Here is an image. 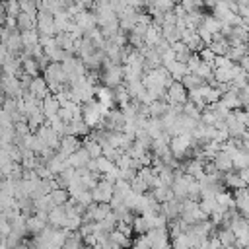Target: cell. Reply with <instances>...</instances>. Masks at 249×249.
<instances>
[{"label":"cell","instance_id":"cell-1","mask_svg":"<svg viewBox=\"0 0 249 249\" xmlns=\"http://www.w3.org/2000/svg\"><path fill=\"white\" fill-rule=\"evenodd\" d=\"M196 144H198V142H196L191 134H175V136L169 138V150H171V154H173L177 160H183L185 154H187V150H189L191 146H196Z\"/></svg>","mask_w":249,"mask_h":249},{"label":"cell","instance_id":"cell-2","mask_svg":"<svg viewBox=\"0 0 249 249\" xmlns=\"http://www.w3.org/2000/svg\"><path fill=\"white\" fill-rule=\"evenodd\" d=\"M35 31L39 35H47V37H53L56 33L54 31V19H53L51 12L37 10V14H35Z\"/></svg>","mask_w":249,"mask_h":249},{"label":"cell","instance_id":"cell-3","mask_svg":"<svg viewBox=\"0 0 249 249\" xmlns=\"http://www.w3.org/2000/svg\"><path fill=\"white\" fill-rule=\"evenodd\" d=\"M99 80H101V86H105V88H117V86H121L123 84V64H111L109 68H105L103 70V74H99Z\"/></svg>","mask_w":249,"mask_h":249},{"label":"cell","instance_id":"cell-4","mask_svg":"<svg viewBox=\"0 0 249 249\" xmlns=\"http://www.w3.org/2000/svg\"><path fill=\"white\" fill-rule=\"evenodd\" d=\"M187 101V89L181 82H171V86L165 89V103L169 105H183Z\"/></svg>","mask_w":249,"mask_h":249},{"label":"cell","instance_id":"cell-5","mask_svg":"<svg viewBox=\"0 0 249 249\" xmlns=\"http://www.w3.org/2000/svg\"><path fill=\"white\" fill-rule=\"evenodd\" d=\"M150 249H161L163 245L169 243V235H167V230L165 228H152L144 233Z\"/></svg>","mask_w":249,"mask_h":249},{"label":"cell","instance_id":"cell-6","mask_svg":"<svg viewBox=\"0 0 249 249\" xmlns=\"http://www.w3.org/2000/svg\"><path fill=\"white\" fill-rule=\"evenodd\" d=\"M35 136H37L45 146H49V148H53V150H56V148H58L60 134H56V132L47 124V121H45V124H41V126L35 130Z\"/></svg>","mask_w":249,"mask_h":249},{"label":"cell","instance_id":"cell-7","mask_svg":"<svg viewBox=\"0 0 249 249\" xmlns=\"http://www.w3.org/2000/svg\"><path fill=\"white\" fill-rule=\"evenodd\" d=\"M111 196H113V183L99 179V181L95 183V187L91 189V198H93V202H109Z\"/></svg>","mask_w":249,"mask_h":249},{"label":"cell","instance_id":"cell-8","mask_svg":"<svg viewBox=\"0 0 249 249\" xmlns=\"http://www.w3.org/2000/svg\"><path fill=\"white\" fill-rule=\"evenodd\" d=\"M78 148H80V140H78V136L64 134V136H60V142H58L56 154H60L62 158H68V156H70V154H74Z\"/></svg>","mask_w":249,"mask_h":249},{"label":"cell","instance_id":"cell-9","mask_svg":"<svg viewBox=\"0 0 249 249\" xmlns=\"http://www.w3.org/2000/svg\"><path fill=\"white\" fill-rule=\"evenodd\" d=\"M93 16H95V23L101 27L113 19H117V14L109 8V4H95L93 6Z\"/></svg>","mask_w":249,"mask_h":249},{"label":"cell","instance_id":"cell-10","mask_svg":"<svg viewBox=\"0 0 249 249\" xmlns=\"http://www.w3.org/2000/svg\"><path fill=\"white\" fill-rule=\"evenodd\" d=\"M72 18H74V23H78V25L82 27V31H89V29H95V27H97L95 16H93V12H89V10H80V12L74 14Z\"/></svg>","mask_w":249,"mask_h":249},{"label":"cell","instance_id":"cell-11","mask_svg":"<svg viewBox=\"0 0 249 249\" xmlns=\"http://www.w3.org/2000/svg\"><path fill=\"white\" fill-rule=\"evenodd\" d=\"M27 89H29L37 99H45L47 95H51L49 86H47L45 78H41V76H33V78H31V84H29Z\"/></svg>","mask_w":249,"mask_h":249},{"label":"cell","instance_id":"cell-12","mask_svg":"<svg viewBox=\"0 0 249 249\" xmlns=\"http://www.w3.org/2000/svg\"><path fill=\"white\" fill-rule=\"evenodd\" d=\"M233 202H235V210L245 218L247 210H249V196H247V187L235 189L233 191Z\"/></svg>","mask_w":249,"mask_h":249},{"label":"cell","instance_id":"cell-13","mask_svg":"<svg viewBox=\"0 0 249 249\" xmlns=\"http://www.w3.org/2000/svg\"><path fill=\"white\" fill-rule=\"evenodd\" d=\"M160 212H161L167 220H175V218H179V212H181V200L171 198V200L160 202Z\"/></svg>","mask_w":249,"mask_h":249},{"label":"cell","instance_id":"cell-14","mask_svg":"<svg viewBox=\"0 0 249 249\" xmlns=\"http://www.w3.org/2000/svg\"><path fill=\"white\" fill-rule=\"evenodd\" d=\"M93 97H97V101H99L103 107H107V109H111V107L115 105V99H113V89H111V88H105V86H95V88H93Z\"/></svg>","mask_w":249,"mask_h":249},{"label":"cell","instance_id":"cell-15","mask_svg":"<svg viewBox=\"0 0 249 249\" xmlns=\"http://www.w3.org/2000/svg\"><path fill=\"white\" fill-rule=\"evenodd\" d=\"M4 45H6L8 53H10L12 56H16V54L23 49V45H21V37H19V31H18V29H12V31L8 33V37H6Z\"/></svg>","mask_w":249,"mask_h":249},{"label":"cell","instance_id":"cell-16","mask_svg":"<svg viewBox=\"0 0 249 249\" xmlns=\"http://www.w3.org/2000/svg\"><path fill=\"white\" fill-rule=\"evenodd\" d=\"M64 220H66V212H64L62 206H53L47 212V224H51L53 228H62Z\"/></svg>","mask_w":249,"mask_h":249},{"label":"cell","instance_id":"cell-17","mask_svg":"<svg viewBox=\"0 0 249 249\" xmlns=\"http://www.w3.org/2000/svg\"><path fill=\"white\" fill-rule=\"evenodd\" d=\"M88 160H89V156H88V152H86L82 146H80L74 154H70V156L66 158L68 165H70V167H74V169H78V167H86Z\"/></svg>","mask_w":249,"mask_h":249},{"label":"cell","instance_id":"cell-18","mask_svg":"<svg viewBox=\"0 0 249 249\" xmlns=\"http://www.w3.org/2000/svg\"><path fill=\"white\" fill-rule=\"evenodd\" d=\"M58 107H60V103L54 99V95H47L45 99H41V111H43L45 119L54 117L58 113Z\"/></svg>","mask_w":249,"mask_h":249},{"label":"cell","instance_id":"cell-19","mask_svg":"<svg viewBox=\"0 0 249 249\" xmlns=\"http://www.w3.org/2000/svg\"><path fill=\"white\" fill-rule=\"evenodd\" d=\"M212 163L216 165V169L218 171H231L233 169V165H231V156H228L226 152H222V150H218L216 152V156L212 158Z\"/></svg>","mask_w":249,"mask_h":249},{"label":"cell","instance_id":"cell-20","mask_svg":"<svg viewBox=\"0 0 249 249\" xmlns=\"http://www.w3.org/2000/svg\"><path fill=\"white\" fill-rule=\"evenodd\" d=\"M165 66V70L169 72V76L175 80V82H179L189 70H187V64L185 62H177V60H171V62H167V64H163Z\"/></svg>","mask_w":249,"mask_h":249},{"label":"cell","instance_id":"cell-21","mask_svg":"<svg viewBox=\"0 0 249 249\" xmlns=\"http://www.w3.org/2000/svg\"><path fill=\"white\" fill-rule=\"evenodd\" d=\"M148 107V117L150 119H161L165 113H167V109H169V103H165V101H160V99H154L150 105H146Z\"/></svg>","mask_w":249,"mask_h":249},{"label":"cell","instance_id":"cell-22","mask_svg":"<svg viewBox=\"0 0 249 249\" xmlns=\"http://www.w3.org/2000/svg\"><path fill=\"white\" fill-rule=\"evenodd\" d=\"M160 41H161V27H158L154 23L148 25V29L144 33V47H154Z\"/></svg>","mask_w":249,"mask_h":249},{"label":"cell","instance_id":"cell-23","mask_svg":"<svg viewBox=\"0 0 249 249\" xmlns=\"http://www.w3.org/2000/svg\"><path fill=\"white\" fill-rule=\"evenodd\" d=\"M45 165L49 167V171H51L53 175H56V173H60L62 169L70 167V165H68V161H66V158H62V156H60V154H56V152H54V156H53Z\"/></svg>","mask_w":249,"mask_h":249},{"label":"cell","instance_id":"cell-24","mask_svg":"<svg viewBox=\"0 0 249 249\" xmlns=\"http://www.w3.org/2000/svg\"><path fill=\"white\" fill-rule=\"evenodd\" d=\"M45 226H47V222L41 220L37 214H29V216L25 218V231H27V233H33V235H35V233H39Z\"/></svg>","mask_w":249,"mask_h":249},{"label":"cell","instance_id":"cell-25","mask_svg":"<svg viewBox=\"0 0 249 249\" xmlns=\"http://www.w3.org/2000/svg\"><path fill=\"white\" fill-rule=\"evenodd\" d=\"M218 101L224 103L228 109H241V103H239V99H237V89H228V91H224Z\"/></svg>","mask_w":249,"mask_h":249},{"label":"cell","instance_id":"cell-26","mask_svg":"<svg viewBox=\"0 0 249 249\" xmlns=\"http://www.w3.org/2000/svg\"><path fill=\"white\" fill-rule=\"evenodd\" d=\"M68 134H72V136H88L89 134V126L82 119H74V121L68 123Z\"/></svg>","mask_w":249,"mask_h":249},{"label":"cell","instance_id":"cell-27","mask_svg":"<svg viewBox=\"0 0 249 249\" xmlns=\"http://www.w3.org/2000/svg\"><path fill=\"white\" fill-rule=\"evenodd\" d=\"M109 239H111V243H115V245L121 247V249H128L130 243H132V237L124 235V233L119 231V230H111V231H109Z\"/></svg>","mask_w":249,"mask_h":249},{"label":"cell","instance_id":"cell-28","mask_svg":"<svg viewBox=\"0 0 249 249\" xmlns=\"http://www.w3.org/2000/svg\"><path fill=\"white\" fill-rule=\"evenodd\" d=\"M179 82L183 84V88H185L187 91H189V89H196V88H200L202 84H206V82H204L202 78H198L195 72H187Z\"/></svg>","mask_w":249,"mask_h":249},{"label":"cell","instance_id":"cell-29","mask_svg":"<svg viewBox=\"0 0 249 249\" xmlns=\"http://www.w3.org/2000/svg\"><path fill=\"white\" fill-rule=\"evenodd\" d=\"M152 196L158 200V202H165V200H171L173 198V191L171 187H165V185H158L154 189H150Z\"/></svg>","mask_w":249,"mask_h":249},{"label":"cell","instance_id":"cell-30","mask_svg":"<svg viewBox=\"0 0 249 249\" xmlns=\"http://www.w3.org/2000/svg\"><path fill=\"white\" fill-rule=\"evenodd\" d=\"M206 47H208V49L218 56V54H226V53H228L230 43H228V39H224V37H216V39H212Z\"/></svg>","mask_w":249,"mask_h":249},{"label":"cell","instance_id":"cell-31","mask_svg":"<svg viewBox=\"0 0 249 249\" xmlns=\"http://www.w3.org/2000/svg\"><path fill=\"white\" fill-rule=\"evenodd\" d=\"M224 185L226 187H230V189H241V187H245L247 183L237 175V171H226V175H224Z\"/></svg>","mask_w":249,"mask_h":249},{"label":"cell","instance_id":"cell-32","mask_svg":"<svg viewBox=\"0 0 249 249\" xmlns=\"http://www.w3.org/2000/svg\"><path fill=\"white\" fill-rule=\"evenodd\" d=\"M130 226H132V233H138V235H142V233H146V231L150 230V226H148L144 214H134Z\"/></svg>","mask_w":249,"mask_h":249},{"label":"cell","instance_id":"cell-33","mask_svg":"<svg viewBox=\"0 0 249 249\" xmlns=\"http://www.w3.org/2000/svg\"><path fill=\"white\" fill-rule=\"evenodd\" d=\"M16 23H18V29H21V31L35 29V16H29V14L19 12V14L16 16Z\"/></svg>","mask_w":249,"mask_h":249},{"label":"cell","instance_id":"cell-34","mask_svg":"<svg viewBox=\"0 0 249 249\" xmlns=\"http://www.w3.org/2000/svg\"><path fill=\"white\" fill-rule=\"evenodd\" d=\"M49 198H51L53 206H60V204H64V202L70 198V195H68V191H66V189L56 187V189H53V191L49 193Z\"/></svg>","mask_w":249,"mask_h":249},{"label":"cell","instance_id":"cell-35","mask_svg":"<svg viewBox=\"0 0 249 249\" xmlns=\"http://www.w3.org/2000/svg\"><path fill=\"white\" fill-rule=\"evenodd\" d=\"M161 39H165L169 45L179 41V29L173 23H163L161 25Z\"/></svg>","mask_w":249,"mask_h":249},{"label":"cell","instance_id":"cell-36","mask_svg":"<svg viewBox=\"0 0 249 249\" xmlns=\"http://www.w3.org/2000/svg\"><path fill=\"white\" fill-rule=\"evenodd\" d=\"M45 115H43V111L39 109V111H35V113H31L27 119H25V123H27V126H29V132H35L41 124H45Z\"/></svg>","mask_w":249,"mask_h":249},{"label":"cell","instance_id":"cell-37","mask_svg":"<svg viewBox=\"0 0 249 249\" xmlns=\"http://www.w3.org/2000/svg\"><path fill=\"white\" fill-rule=\"evenodd\" d=\"M86 152H88V156L89 158H99L101 156V144L99 142H95L89 134L86 136V140H84V146H82Z\"/></svg>","mask_w":249,"mask_h":249},{"label":"cell","instance_id":"cell-38","mask_svg":"<svg viewBox=\"0 0 249 249\" xmlns=\"http://www.w3.org/2000/svg\"><path fill=\"white\" fill-rule=\"evenodd\" d=\"M53 208V202L49 198V195H41L37 198H33V210L35 212H49Z\"/></svg>","mask_w":249,"mask_h":249},{"label":"cell","instance_id":"cell-39","mask_svg":"<svg viewBox=\"0 0 249 249\" xmlns=\"http://www.w3.org/2000/svg\"><path fill=\"white\" fill-rule=\"evenodd\" d=\"M113 99H115V103H117L119 107L130 101V95H128V91H126V88H124L123 84L117 86V88H113Z\"/></svg>","mask_w":249,"mask_h":249},{"label":"cell","instance_id":"cell-40","mask_svg":"<svg viewBox=\"0 0 249 249\" xmlns=\"http://www.w3.org/2000/svg\"><path fill=\"white\" fill-rule=\"evenodd\" d=\"M19 37H21V45H23V47H33V45H37V43H39V33H37L35 29L21 31V33H19Z\"/></svg>","mask_w":249,"mask_h":249},{"label":"cell","instance_id":"cell-41","mask_svg":"<svg viewBox=\"0 0 249 249\" xmlns=\"http://www.w3.org/2000/svg\"><path fill=\"white\" fill-rule=\"evenodd\" d=\"M126 91H128V95H130V99H136L140 93H144L146 91V88H144V84L140 82V80H132V82H126Z\"/></svg>","mask_w":249,"mask_h":249},{"label":"cell","instance_id":"cell-42","mask_svg":"<svg viewBox=\"0 0 249 249\" xmlns=\"http://www.w3.org/2000/svg\"><path fill=\"white\" fill-rule=\"evenodd\" d=\"M247 161H249V154H247V150H237V152L231 156V165H233L235 169L247 167Z\"/></svg>","mask_w":249,"mask_h":249},{"label":"cell","instance_id":"cell-43","mask_svg":"<svg viewBox=\"0 0 249 249\" xmlns=\"http://www.w3.org/2000/svg\"><path fill=\"white\" fill-rule=\"evenodd\" d=\"M95 160V169H97V173H107V171H111V169H115L117 165L113 163V161H109L105 156H99V158H93Z\"/></svg>","mask_w":249,"mask_h":249},{"label":"cell","instance_id":"cell-44","mask_svg":"<svg viewBox=\"0 0 249 249\" xmlns=\"http://www.w3.org/2000/svg\"><path fill=\"white\" fill-rule=\"evenodd\" d=\"M18 204H16V198L14 196H10L6 193H0V214H6L8 210H12Z\"/></svg>","mask_w":249,"mask_h":249},{"label":"cell","instance_id":"cell-45","mask_svg":"<svg viewBox=\"0 0 249 249\" xmlns=\"http://www.w3.org/2000/svg\"><path fill=\"white\" fill-rule=\"evenodd\" d=\"M200 25H202V27H206L212 35L220 31V21H218L214 16H204V18H202V21H200Z\"/></svg>","mask_w":249,"mask_h":249},{"label":"cell","instance_id":"cell-46","mask_svg":"<svg viewBox=\"0 0 249 249\" xmlns=\"http://www.w3.org/2000/svg\"><path fill=\"white\" fill-rule=\"evenodd\" d=\"M80 224H82V216L80 214H66V220H64V226L62 228L74 231V230L80 228Z\"/></svg>","mask_w":249,"mask_h":249},{"label":"cell","instance_id":"cell-47","mask_svg":"<svg viewBox=\"0 0 249 249\" xmlns=\"http://www.w3.org/2000/svg\"><path fill=\"white\" fill-rule=\"evenodd\" d=\"M130 191L132 193H136V195H144V193H148L150 189H148V185H146V181L144 179H140L138 175L130 181Z\"/></svg>","mask_w":249,"mask_h":249},{"label":"cell","instance_id":"cell-48","mask_svg":"<svg viewBox=\"0 0 249 249\" xmlns=\"http://www.w3.org/2000/svg\"><path fill=\"white\" fill-rule=\"evenodd\" d=\"M198 208H200L206 216H210V214L216 210V198H198Z\"/></svg>","mask_w":249,"mask_h":249},{"label":"cell","instance_id":"cell-49","mask_svg":"<svg viewBox=\"0 0 249 249\" xmlns=\"http://www.w3.org/2000/svg\"><path fill=\"white\" fill-rule=\"evenodd\" d=\"M2 8H4V14H6V16L16 18V16L19 14V4H18V0H4V2H2Z\"/></svg>","mask_w":249,"mask_h":249},{"label":"cell","instance_id":"cell-50","mask_svg":"<svg viewBox=\"0 0 249 249\" xmlns=\"http://www.w3.org/2000/svg\"><path fill=\"white\" fill-rule=\"evenodd\" d=\"M18 4H19V12L29 14V16H35V14H37V4H35V0H18Z\"/></svg>","mask_w":249,"mask_h":249},{"label":"cell","instance_id":"cell-51","mask_svg":"<svg viewBox=\"0 0 249 249\" xmlns=\"http://www.w3.org/2000/svg\"><path fill=\"white\" fill-rule=\"evenodd\" d=\"M14 134H16L18 138L29 134V126H27V123H25V121H18V123H14Z\"/></svg>","mask_w":249,"mask_h":249},{"label":"cell","instance_id":"cell-52","mask_svg":"<svg viewBox=\"0 0 249 249\" xmlns=\"http://www.w3.org/2000/svg\"><path fill=\"white\" fill-rule=\"evenodd\" d=\"M198 56H200V60H202V62H206V64H210V66H212V60H214V56H216V54H214L208 47H202V49L198 51Z\"/></svg>","mask_w":249,"mask_h":249},{"label":"cell","instance_id":"cell-53","mask_svg":"<svg viewBox=\"0 0 249 249\" xmlns=\"http://www.w3.org/2000/svg\"><path fill=\"white\" fill-rule=\"evenodd\" d=\"M107 4H109V8H111V10H113L117 16H119V14H121V12L126 8V0H109Z\"/></svg>","mask_w":249,"mask_h":249},{"label":"cell","instance_id":"cell-54","mask_svg":"<svg viewBox=\"0 0 249 249\" xmlns=\"http://www.w3.org/2000/svg\"><path fill=\"white\" fill-rule=\"evenodd\" d=\"M136 21L144 25H152V14H136Z\"/></svg>","mask_w":249,"mask_h":249},{"label":"cell","instance_id":"cell-55","mask_svg":"<svg viewBox=\"0 0 249 249\" xmlns=\"http://www.w3.org/2000/svg\"><path fill=\"white\" fill-rule=\"evenodd\" d=\"M179 6H181V8H183L187 14L196 10V8H195V4H193V0H181V2H179Z\"/></svg>","mask_w":249,"mask_h":249},{"label":"cell","instance_id":"cell-56","mask_svg":"<svg viewBox=\"0 0 249 249\" xmlns=\"http://www.w3.org/2000/svg\"><path fill=\"white\" fill-rule=\"evenodd\" d=\"M126 6H130L132 10H136V12H138V8H142V6H144V0H126Z\"/></svg>","mask_w":249,"mask_h":249},{"label":"cell","instance_id":"cell-57","mask_svg":"<svg viewBox=\"0 0 249 249\" xmlns=\"http://www.w3.org/2000/svg\"><path fill=\"white\" fill-rule=\"evenodd\" d=\"M8 54H10V53H8L6 45H4V43H0V66H2V62L8 58Z\"/></svg>","mask_w":249,"mask_h":249},{"label":"cell","instance_id":"cell-58","mask_svg":"<svg viewBox=\"0 0 249 249\" xmlns=\"http://www.w3.org/2000/svg\"><path fill=\"white\" fill-rule=\"evenodd\" d=\"M237 175H239V177H241V179H243L245 183L249 181V169H247V167H241V169L237 171Z\"/></svg>","mask_w":249,"mask_h":249},{"label":"cell","instance_id":"cell-59","mask_svg":"<svg viewBox=\"0 0 249 249\" xmlns=\"http://www.w3.org/2000/svg\"><path fill=\"white\" fill-rule=\"evenodd\" d=\"M216 2H218V0H204V4H206V6H214Z\"/></svg>","mask_w":249,"mask_h":249}]
</instances>
